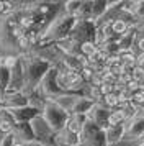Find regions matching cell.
Masks as SVG:
<instances>
[{"instance_id":"cell-6","label":"cell","mask_w":144,"mask_h":146,"mask_svg":"<svg viewBox=\"0 0 144 146\" xmlns=\"http://www.w3.org/2000/svg\"><path fill=\"white\" fill-rule=\"evenodd\" d=\"M13 133H15V136H17L20 145H30L33 141H36V136H34L31 123H17Z\"/></svg>"},{"instance_id":"cell-19","label":"cell","mask_w":144,"mask_h":146,"mask_svg":"<svg viewBox=\"0 0 144 146\" xmlns=\"http://www.w3.org/2000/svg\"><path fill=\"white\" fill-rule=\"evenodd\" d=\"M136 146H144V139H141V141H137Z\"/></svg>"},{"instance_id":"cell-11","label":"cell","mask_w":144,"mask_h":146,"mask_svg":"<svg viewBox=\"0 0 144 146\" xmlns=\"http://www.w3.org/2000/svg\"><path fill=\"white\" fill-rule=\"evenodd\" d=\"M10 86V69H7L3 64H0V89L5 92Z\"/></svg>"},{"instance_id":"cell-9","label":"cell","mask_w":144,"mask_h":146,"mask_svg":"<svg viewBox=\"0 0 144 146\" xmlns=\"http://www.w3.org/2000/svg\"><path fill=\"white\" fill-rule=\"evenodd\" d=\"M126 123V117H124L123 110L115 108L110 110V117H108V126H116V125H123Z\"/></svg>"},{"instance_id":"cell-20","label":"cell","mask_w":144,"mask_h":146,"mask_svg":"<svg viewBox=\"0 0 144 146\" xmlns=\"http://www.w3.org/2000/svg\"><path fill=\"white\" fill-rule=\"evenodd\" d=\"M77 146H89V145H87V143H84V141H82V143H79Z\"/></svg>"},{"instance_id":"cell-1","label":"cell","mask_w":144,"mask_h":146,"mask_svg":"<svg viewBox=\"0 0 144 146\" xmlns=\"http://www.w3.org/2000/svg\"><path fill=\"white\" fill-rule=\"evenodd\" d=\"M41 117L46 120V123L49 125V128L54 133H61L65 130L67 121L71 118V113L64 112L56 102L48 100V104L44 105V108L41 110Z\"/></svg>"},{"instance_id":"cell-7","label":"cell","mask_w":144,"mask_h":146,"mask_svg":"<svg viewBox=\"0 0 144 146\" xmlns=\"http://www.w3.org/2000/svg\"><path fill=\"white\" fill-rule=\"evenodd\" d=\"M77 94H62V95H59L57 99H54L52 102H56L64 112L67 113H72L74 110V105H75V102H77Z\"/></svg>"},{"instance_id":"cell-4","label":"cell","mask_w":144,"mask_h":146,"mask_svg":"<svg viewBox=\"0 0 144 146\" xmlns=\"http://www.w3.org/2000/svg\"><path fill=\"white\" fill-rule=\"evenodd\" d=\"M30 105V99L26 92H10L7 90L5 97H3V107L8 110H17V108H23V107Z\"/></svg>"},{"instance_id":"cell-3","label":"cell","mask_w":144,"mask_h":146,"mask_svg":"<svg viewBox=\"0 0 144 146\" xmlns=\"http://www.w3.org/2000/svg\"><path fill=\"white\" fill-rule=\"evenodd\" d=\"M143 138H144V117L137 115L136 118L126 121V136H124V139L137 143Z\"/></svg>"},{"instance_id":"cell-5","label":"cell","mask_w":144,"mask_h":146,"mask_svg":"<svg viewBox=\"0 0 144 146\" xmlns=\"http://www.w3.org/2000/svg\"><path fill=\"white\" fill-rule=\"evenodd\" d=\"M10 113H12L13 120L17 123H31L38 115H41L38 108H34L31 105L23 107V108H17V110H10Z\"/></svg>"},{"instance_id":"cell-15","label":"cell","mask_w":144,"mask_h":146,"mask_svg":"<svg viewBox=\"0 0 144 146\" xmlns=\"http://www.w3.org/2000/svg\"><path fill=\"white\" fill-rule=\"evenodd\" d=\"M131 76H133V80H136L137 84L144 80V71L141 69V67H137V66H136V69L133 71V74H131Z\"/></svg>"},{"instance_id":"cell-10","label":"cell","mask_w":144,"mask_h":146,"mask_svg":"<svg viewBox=\"0 0 144 146\" xmlns=\"http://www.w3.org/2000/svg\"><path fill=\"white\" fill-rule=\"evenodd\" d=\"M98 51V46L93 41H85L79 46V54H82L84 58H90L92 54H95Z\"/></svg>"},{"instance_id":"cell-13","label":"cell","mask_w":144,"mask_h":146,"mask_svg":"<svg viewBox=\"0 0 144 146\" xmlns=\"http://www.w3.org/2000/svg\"><path fill=\"white\" fill-rule=\"evenodd\" d=\"M134 20L136 23H144V0L136 3V12H134Z\"/></svg>"},{"instance_id":"cell-14","label":"cell","mask_w":144,"mask_h":146,"mask_svg":"<svg viewBox=\"0 0 144 146\" xmlns=\"http://www.w3.org/2000/svg\"><path fill=\"white\" fill-rule=\"evenodd\" d=\"M131 102L136 104L137 107H144V90H141V89L134 90L131 95Z\"/></svg>"},{"instance_id":"cell-2","label":"cell","mask_w":144,"mask_h":146,"mask_svg":"<svg viewBox=\"0 0 144 146\" xmlns=\"http://www.w3.org/2000/svg\"><path fill=\"white\" fill-rule=\"evenodd\" d=\"M39 90L44 94V97L48 100H54L57 99L59 95H62L65 94L61 87H59V82H57V67L52 66L48 74L44 76V79L41 80V84H39Z\"/></svg>"},{"instance_id":"cell-8","label":"cell","mask_w":144,"mask_h":146,"mask_svg":"<svg viewBox=\"0 0 144 146\" xmlns=\"http://www.w3.org/2000/svg\"><path fill=\"white\" fill-rule=\"evenodd\" d=\"M98 104H102L103 107H106L108 110H115V108H118V105H120V95H118L116 92H111V94H108V95H105Z\"/></svg>"},{"instance_id":"cell-16","label":"cell","mask_w":144,"mask_h":146,"mask_svg":"<svg viewBox=\"0 0 144 146\" xmlns=\"http://www.w3.org/2000/svg\"><path fill=\"white\" fill-rule=\"evenodd\" d=\"M136 49H137V54L144 53V38H143V36H137V40H136Z\"/></svg>"},{"instance_id":"cell-18","label":"cell","mask_w":144,"mask_h":146,"mask_svg":"<svg viewBox=\"0 0 144 146\" xmlns=\"http://www.w3.org/2000/svg\"><path fill=\"white\" fill-rule=\"evenodd\" d=\"M136 66L137 67H141L144 71V53H141V54H137V59H136Z\"/></svg>"},{"instance_id":"cell-12","label":"cell","mask_w":144,"mask_h":146,"mask_svg":"<svg viewBox=\"0 0 144 146\" xmlns=\"http://www.w3.org/2000/svg\"><path fill=\"white\" fill-rule=\"evenodd\" d=\"M18 139L15 136V133H10V135H3L0 138V146H18Z\"/></svg>"},{"instance_id":"cell-17","label":"cell","mask_w":144,"mask_h":146,"mask_svg":"<svg viewBox=\"0 0 144 146\" xmlns=\"http://www.w3.org/2000/svg\"><path fill=\"white\" fill-rule=\"evenodd\" d=\"M8 15V8H7V2L0 0V17H7Z\"/></svg>"}]
</instances>
